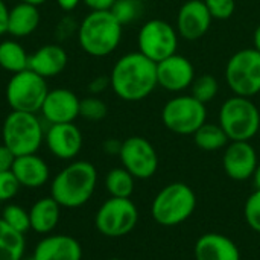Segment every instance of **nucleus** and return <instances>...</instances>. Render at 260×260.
<instances>
[{
	"label": "nucleus",
	"instance_id": "20e7f679",
	"mask_svg": "<svg viewBox=\"0 0 260 260\" xmlns=\"http://www.w3.org/2000/svg\"><path fill=\"white\" fill-rule=\"evenodd\" d=\"M44 136L43 122L35 113L11 111L3 120V145L9 148L15 157L37 154L44 142Z\"/></svg>",
	"mask_w": 260,
	"mask_h": 260
},
{
	"label": "nucleus",
	"instance_id": "a19ab883",
	"mask_svg": "<svg viewBox=\"0 0 260 260\" xmlns=\"http://www.w3.org/2000/svg\"><path fill=\"white\" fill-rule=\"evenodd\" d=\"M253 44H254V49L260 52V24L256 27L254 30V35H253Z\"/></svg>",
	"mask_w": 260,
	"mask_h": 260
},
{
	"label": "nucleus",
	"instance_id": "79ce46f5",
	"mask_svg": "<svg viewBox=\"0 0 260 260\" xmlns=\"http://www.w3.org/2000/svg\"><path fill=\"white\" fill-rule=\"evenodd\" d=\"M253 180H254V186H256V189H260V163L257 165L256 171H254Z\"/></svg>",
	"mask_w": 260,
	"mask_h": 260
},
{
	"label": "nucleus",
	"instance_id": "6ab92c4d",
	"mask_svg": "<svg viewBox=\"0 0 260 260\" xmlns=\"http://www.w3.org/2000/svg\"><path fill=\"white\" fill-rule=\"evenodd\" d=\"M12 174L18 180L21 187L37 189L47 183L50 171L44 158L37 154H26L18 155L12 165Z\"/></svg>",
	"mask_w": 260,
	"mask_h": 260
},
{
	"label": "nucleus",
	"instance_id": "c03bdc74",
	"mask_svg": "<svg viewBox=\"0 0 260 260\" xmlns=\"http://www.w3.org/2000/svg\"><path fill=\"white\" fill-rule=\"evenodd\" d=\"M108 260H122V259H108Z\"/></svg>",
	"mask_w": 260,
	"mask_h": 260
},
{
	"label": "nucleus",
	"instance_id": "f704fd0d",
	"mask_svg": "<svg viewBox=\"0 0 260 260\" xmlns=\"http://www.w3.org/2000/svg\"><path fill=\"white\" fill-rule=\"evenodd\" d=\"M108 87H110V76H96L94 79L90 81L88 91L93 96H98V94L104 93Z\"/></svg>",
	"mask_w": 260,
	"mask_h": 260
},
{
	"label": "nucleus",
	"instance_id": "9b49d317",
	"mask_svg": "<svg viewBox=\"0 0 260 260\" xmlns=\"http://www.w3.org/2000/svg\"><path fill=\"white\" fill-rule=\"evenodd\" d=\"M137 44L140 53L154 62H160L177 53L178 32L171 23L160 18H152L140 27Z\"/></svg>",
	"mask_w": 260,
	"mask_h": 260
},
{
	"label": "nucleus",
	"instance_id": "2f4dec72",
	"mask_svg": "<svg viewBox=\"0 0 260 260\" xmlns=\"http://www.w3.org/2000/svg\"><path fill=\"white\" fill-rule=\"evenodd\" d=\"M244 215H245V221L248 222V225L254 232L260 233V189H256L248 197L245 203Z\"/></svg>",
	"mask_w": 260,
	"mask_h": 260
},
{
	"label": "nucleus",
	"instance_id": "ea45409f",
	"mask_svg": "<svg viewBox=\"0 0 260 260\" xmlns=\"http://www.w3.org/2000/svg\"><path fill=\"white\" fill-rule=\"evenodd\" d=\"M82 0H56V5L64 11V12H72L73 9L78 8V5Z\"/></svg>",
	"mask_w": 260,
	"mask_h": 260
},
{
	"label": "nucleus",
	"instance_id": "37998d69",
	"mask_svg": "<svg viewBox=\"0 0 260 260\" xmlns=\"http://www.w3.org/2000/svg\"><path fill=\"white\" fill-rule=\"evenodd\" d=\"M20 2H26V3H32V5H37V6H40V5L46 3L47 0H20Z\"/></svg>",
	"mask_w": 260,
	"mask_h": 260
},
{
	"label": "nucleus",
	"instance_id": "0eeeda50",
	"mask_svg": "<svg viewBox=\"0 0 260 260\" xmlns=\"http://www.w3.org/2000/svg\"><path fill=\"white\" fill-rule=\"evenodd\" d=\"M49 93L47 79L30 69L14 73L5 90V98L11 111L40 113L41 105Z\"/></svg>",
	"mask_w": 260,
	"mask_h": 260
},
{
	"label": "nucleus",
	"instance_id": "c85d7f7f",
	"mask_svg": "<svg viewBox=\"0 0 260 260\" xmlns=\"http://www.w3.org/2000/svg\"><path fill=\"white\" fill-rule=\"evenodd\" d=\"M2 219L15 232L24 235L27 230H30V219H29V212L24 210L23 207L17 204H8L3 209Z\"/></svg>",
	"mask_w": 260,
	"mask_h": 260
},
{
	"label": "nucleus",
	"instance_id": "7c9ffc66",
	"mask_svg": "<svg viewBox=\"0 0 260 260\" xmlns=\"http://www.w3.org/2000/svg\"><path fill=\"white\" fill-rule=\"evenodd\" d=\"M108 113V107L107 104L99 99L98 96H88L85 99H81L79 104V116L84 117L85 120L90 122H99L102 119H105Z\"/></svg>",
	"mask_w": 260,
	"mask_h": 260
},
{
	"label": "nucleus",
	"instance_id": "b1692460",
	"mask_svg": "<svg viewBox=\"0 0 260 260\" xmlns=\"http://www.w3.org/2000/svg\"><path fill=\"white\" fill-rule=\"evenodd\" d=\"M0 67L12 75L29 69V55L17 40L0 43Z\"/></svg>",
	"mask_w": 260,
	"mask_h": 260
},
{
	"label": "nucleus",
	"instance_id": "bb28decb",
	"mask_svg": "<svg viewBox=\"0 0 260 260\" xmlns=\"http://www.w3.org/2000/svg\"><path fill=\"white\" fill-rule=\"evenodd\" d=\"M105 187L113 198H129L134 192V177L125 168H114L105 177Z\"/></svg>",
	"mask_w": 260,
	"mask_h": 260
},
{
	"label": "nucleus",
	"instance_id": "423d86ee",
	"mask_svg": "<svg viewBox=\"0 0 260 260\" xmlns=\"http://www.w3.org/2000/svg\"><path fill=\"white\" fill-rule=\"evenodd\" d=\"M197 207L195 192L184 183H171L152 201V216L163 227H175L192 216Z\"/></svg>",
	"mask_w": 260,
	"mask_h": 260
},
{
	"label": "nucleus",
	"instance_id": "4be33fe9",
	"mask_svg": "<svg viewBox=\"0 0 260 260\" xmlns=\"http://www.w3.org/2000/svg\"><path fill=\"white\" fill-rule=\"evenodd\" d=\"M40 11L37 5L18 2L9 9L8 17V34L14 38L29 37L40 26Z\"/></svg>",
	"mask_w": 260,
	"mask_h": 260
},
{
	"label": "nucleus",
	"instance_id": "2eb2a0df",
	"mask_svg": "<svg viewBox=\"0 0 260 260\" xmlns=\"http://www.w3.org/2000/svg\"><path fill=\"white\" fill-rule=\"evenodd\" d=\"M81 99L69 88L49 90L43 105L41 116L49 125L55 123H70L79 116Z\"/></svg>",
	"mask_w": 260,
	"mask_h": 260
},
{
	"label": "nucleus",
	"instance_id": "6e6552de",
	"mask_svg": "<svg viewBox=\"0 0 260 260\" xmlns=\"http://www.w3.org/2000/svg\"><path fill=\"white\" fill-rule=\"evenodd\" d=\"M225 81L236 96L260 93V52L251 47L233 53L225 66Z\"/></svg>",
	"mask_w": 260,
	"mask_h": 260
},
{
	"label": "nucleus",
	"instance_id": "c9c22d12",
	"mask_svg": "<svg viewBox=\"0 0 260 260\" xmlns=\"http://www.w3.org/2000/svg\"><path fill=\"white\" fill-rule=\"evenodd\" d=\"M15 155L11 152L9 148H6L3 143L0 145V172H6L12 169Z\"/></svg>",
	"mask_w": 260,
	"mask_h": 260
},
{
	"label": "nucleus",
	"instance_id": "ddd939ff",
	"mask_svg": "<svg viewBox=\"0 0 260 260\" xmlns=\"http://www.w3.org/2000/svg\"><path fill=\"white\" fill-rule=\"evenodd\" d=\"M195 67L183 55L174 53L157 62V82L168 91H183L192 85Z\"/></svg>",
	"mask_w": 260,
	"mask_h": 260
},
{
	"label": "nucleus",
	"instance_id": "5701e85b",
	"mask_svg": "<svg viewBox=\"0 0 260 260\" xmlns=\"http://www.w3.org/2000/svg\"><path fill=\"white\" fill-rule=\"evenodd\" d=\"M59 213L61 206L52 197L38 200L29 210L30 230L40 235L50 233L59 222Z\"/></svg>",
	"mask_w": 260,
	"mask_h": 260
},
{
	"label": "nucleus",
	"instance_id": "4468645a",
	"mask_svg": "<svg viewBox=\"0 0 260 260\" xmlns=\"http://www.w3.org/2000/svg\"><path fill=\"white\" fill-rule=\"evenodd\" d=\"M212 20L203 0H187L178 11L177 32L187 41H197L209 32Z\"/></svg>",
	"mask_w": 260,
	"mask_h": 260
},
{
	"label": "nucleus",
	"instance_id": "412c9836",
	"mask_svg": "<svg viewBox=\"0 0 260 260\" xmlns=\"http://www.w3.org/2000/svg\"><path fill=\"white\" fill-rule=\"evenodd\" d=\"M195 260H241V253L230 238L207 233L195 244Z\"/></svg>",
	"mask_w": 260,
	"mask_h": 260
},
{
	"label": "nucleus",
	"instance_id": "72a5a7b5",
	"mask_svg": "<svg viewBox=\"0 0 260 260\" xmlns=\"http://www.w3.org/2000/svg\"><path fill=\"white\" fill-rule=\"evenodd\" d=\"M20 183L15 178V175L12 174V171H6V172H0V201H9L12 200L18 190H20Z\"/></svg>",
	"mask_w": 260,
	"mask_h": 260
},
{
	"label": "nucleus",
	"instance_id": "dca6fc26",
	"mask_svg": "<svg viewBox=\"0 0 260 260\" xmlns=\"http://www.w3.org/2000/svg\"><path fill=\"white\" fill-rule=\"evenodd\" d=\"M44 140L50 154L59 160L75 158L81 152L84 142L81 129L73 122L49 125Z\"/></svg>",
	"mask_w": 260,
	"mask_h": 260
},
{
	"label": "nucleus",
	"instance_id": "9d476101",
	"mask_svg": "<svg viewBox=\"0 0 260 260\" xmlns=\"http://www.w3.org/2000/svg\"><path fill=\"white\" fill-rule=\"evenodd\" d=\"M139 221L136 204L129 198H110L98 210L94 225L107 238H120L134 230Z\"/></svg>",
	"mask_w": 260,
	"mask_h": 260
},
{
	"label": "nucleus",
	"instance_id": "a878e982",
	"mask_svg": "<svg viewBox=\"0 0 260 260\" xmlns=\"http://www.w3.org/2000/svg\"><path fill=\"white\" fill-rule=\"evenodd\" d=\"M193 142L200 149L212 152V151H219L224 146H227L229 137L219 123L216 125V123H207L206 122L203 126H200L195 131Z\"/></svg>",
	"mask_w": 260,
	"mask_h": 260
},
{
	"label": "nucleus",
	"instance_id": "7ed1b4c3",
	"mask_svg": "<svg viewBox=\"0 0 260 260\" xmlns=\"http://www.w3.org/2000/svg\"><path fill=\"white\" fill-rule=\"evenodd\" d=\"M123 24L111 11H91L78 24V43L81 49L96 58L111 55L120 44Z\"/></svg>",
	"mask_w": 260,
	"mask_h": 260
},
{
	"label": "nucleus",
	"instance_id": "f03ea898",
	"mask_svg": "<svg viewBox=\"0 0 260 260\" xmlns=\"http://www.w3.org/2000/svg\"><path fill=\"white\" fill-rule=\"evenodd\" d=\"M98 171L90 161L78 160L59 171L50 183V197L66 209L84 206L94 193Z\"/></svg>",
	"mask_w": 260,
	"mask_h": 260
},
{
	"label": "nucleus",
	"instance_id": "393cba45",
	"mask_svg": "<svg viewBox=\"0 0 260 260\" xmlns=\"http://www.w3.org/2000/svg\"><path fill=\"white\" fill-rule=\"evenodd\" d=\"M24 250V235L12 230L0 218V260H21Z\"/></svg>",
	"mask_w": 260,
	"mask_h": 260
},
{
	"label": "nucleus",
	"instance_id": "e433bc0d",
	"mask_svg": "<svg viewBox=\"0 0 260 260\" xmlns=\"http://www.w3.org/2000/svg\"><path fill=\"white\" fill-rule=\"evenodd\" d=\"M91 11H110L116 0H82Z\"/></svg>",
	"mask_w": 260,
	"mask_h": 260
},
{
	"label": "nucleus",
	"instance_id": "1a4fd4ad",
	"mask_svg": "<svg viewBox=\"0 0 260 260\" xmlns=\"http://www.w3.org/2000/svg\"><path fill=\"white\" fill-rule=\"evenodd\" d=\"M163 125L178 136H193L207 120L206 104L192 94H181L168 101L161 110Z\"/></svg>",
	"mask_w": 260,
	"mask_h": 260
},
{
	"label": "nucleus",
	"instance_id": "f8f14e48",
	"mask_svg": "<svg viewBox=\"0 0 260 260\" xmlns=\"http://www.w3.org/2000/svg\"><path fill=\"white\" fill-rule=\"evenodd\" d=\"M119 157L122 161V168H125L134 178L148 180L157 172V151L145 137L133 136L123 140Z\"/></svg>",
	"mask_w": 260,
	"mask_h": 260
},
{
	"label": "nucleus",
	"instance_id": "58836bf2",
	"mask_svg": "<svg viewBox=\"0 0 260 260\" xmlns=\"http://www.w3.org/2000/svg\"><path fill=\"white\" fill-rule=\"evenodd\" d=\"M102 148H104V151H105L107 154H110V155H114V154L119 155L120 148H122V142H119V140H116V139H108V140L104 142Z\"/></svg>",
	"mask_w": 260,
	"mask_h": 260
},
{
	"label": "nucleus",
	"instance_id": "473e14b6",
	"mask_svg": "<svg viewBox=\"0 0 260 260\" xmlns=\"http://www.w3.org/2000/svg\"><path fill=\"white\" fill-rule=\"evenodd\" d=\"M203 2L206 3L212 18L216 20H227L236 11L235 0H203Z\"/></svg>",
	"mask_w": 260,
	"mask_h": 260
},
{
	"label": "nucleus",
	"instance_id": "a211bd4d",
	"mask_svg": "<svg viewBox=\"0 0 260 260\" xmlns=\"http://www.w3.org/2000/svg\"><path fill=\"white\" fill-rule=\"evenodd\" d=\"M81 244L67 235H53L41 239L32 254V260H81Z\"/></svg>",
	"mask_w": 260,
	"mask_h": 260
},
{
	"label": "nucleus",
	"instance_id": "4c0bfd02",
	"mask_svg": "<svg viewBox=\"0 0 260 260\" xmlns=\"http://www.w3.org/2000/svg\"><path fill=\"white\" fill-rule=\"evenodd\" d=\"M9 9L5 0H0V37L8 34V17H9Z\"/></svg>",
	"mask_w": 260,
	"mask_h": 260
},
{
	"label": "nucleus",
	"instance_id": "f3484780",
	"mask_svg": "<svg viewBox=\"0 0 260 260\" xmlns=\"http://www.w3.org/2000/svg\"><path fill=\"white\" fill-rule=\"evenodd\" d=\"M257 165V154L250 142H232L227 145L222 166L232 180L245 181L251 178Z\"/></svg>",
	"mask_w": 260,
	"mask_h": 260
},
{
	"label": "nucleus",
	"instance_id": "f257e3e1",
	"mask_svg": "<svg viewBox=\"0 0 260 260\" xmlns=\"http://www.w3.org/2000/svg\"><path fill=\"white\" fill-rule=\"evenodd\" d=\"M110 87L117 98L126 102L146 99L157 87V62L140 52L120 56L111 69Z\"/></svg>",
	"mask_w": 260,
	"mask_h": 260
},
{
	"label": "nucleus",
	"instance_id": "cd10ccee",
	"mask_svg": "<svg viewBox=\"0 0 260 260\" xmlns=\"http://www.w3.org/2000/svg\"><path fill=\"white\" fill-rule=\"evenodd\" d=\"M218 90L219 84L212 75H201L195 78L190 85V94L203 104H209L210 101H213L218 94Z\"/></svg>",
	"mask_w": 260,
	"mask_h": 260
},
{
	"label": "nucleus",
	"instance_id": "c756f323",
	"mask_svg": "<svg viewBox=\"0 0 260 260\" xmlns=\"http://www.w3.org/2000/svg\"><path fill=\"white\" fill-rule=\"evenodd\" d=\"M110 11L122 24H128L142 15L143 5L142 0H116Z\"/></svg>",
	"mask_w": 260,
	"mask_h": 260
},
{
	"label": "nucleus",
	"instance_id": "aec40b11",
	"mask_svg": "<svg viewBox=\"0 0 260 260\" xmlns=\"http://www.w3.org/2000/svg\"><path fill=\"white\" fill-rule=\"evenodd\" d=\"M69 56L59 44H44L29 55V69L49 79L58 76L67 66Z\"/></svg>",
	"mask_w": 260,
	"mask_h": 260
},
{
	"label": "nucleus",
	"instance_id": "39448f33",
	"mask_svg": "<svg viewBox=\"0 0 260 260\" xmlns=\"http://www.w3.org/2000/svg\"><path fill=\"white\" fill-rule=\"evenodd\" d=\"M219 125L232 142H250L260 129V111L250 98H229L219 110Z\"/></svg>",
	"mask_w": 260,
	"mask_h": 260
}]
</instances>
